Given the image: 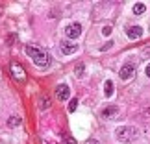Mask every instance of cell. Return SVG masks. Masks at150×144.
I'll list each match as a JSON object with an SVG mask.
<instances>
[{"label":"cell","instance_id":"21","mask_svg":"<svg viewBox=\"0 0 150 144\" xmlns=\"http://www.w3.org/2000/svg\"><path fill=\"white\" fill-rule=\"evenodd\" d=\"M145 117H146V118H150V109H145Z\"/></svg>","mask_w":150,"mask_h":144},{"label":"cell","instance_id":"2","mask_svg":"<svg viewBox=\"0 0 150 144\" xmlns=\"http://www.w3.org/2000/svg\"><path fill=\"white\" fill-rule=\"evenodd\" d=\"M115 137H117L122 144H130V142H134L137 137H139V129H137V128H132V126H122V128L117 129Z\"/></svg>","mask_w":150,"mask_h":144},{"label":"cell","instance_id":"9","mask_svg":"<svg viewBox=\"0 0 150 144\" xmlns=\"http://www.w3.org/2000/svg\"><path fill=\"white\" fill-rule=\"evenodd\" d=\"M11 74H13L19 81H24V72H22V68L19 65H11Z\"/></svg>","mask_w":150,"mask_h":144},{"label":"cell","instance_id":"8","mask_svg":"<svg viewBox=\"0 0 150 144\" xmlns=\"http://www.w3.org/2000/svg\"><path fill=\"white\" fill-rule=\"evenodd\" d=\"M119 113L117 105H109V107H104L102 109V118H115Z\"/></svg>","mask_w":150,"mask_h":144},{"label":"cell","instance_id":"17","mask_svg":"<svg viewBox=\"0 0 150 144\" xmlns=\"http://www.w3.org/2000/svg\"><path fill=\"white\" fill-rule=\"evenodd\" d=\"M111 44H113V43H106V44H104V46H100V50L104 52V50H108V48H111Z\"/></svg>","mask_w":150,"mask_h":144},{"label":"cell","instance_id":"15","mask_svg":"<svg viewBox=\"0 0 150 144\" xmlns=\"http://www.w3.org/2000/svg\"><path fill=\"white\" fill-rule=\"evenodd\" d=\"M41 100H43V102H41V107H43V109H45V107H50V102H48V98H41Z\"/></svg>","mask_w":150,"mask_h":144},{"label":"cell","instance_id":"5","mask_svg":"<svg viewBox=\"0 0 150 144\" xmlns=\"http://www.w3.org/2000/svg\"><path fill=\"white\" fill-rule=\"evenodd\" d=\"M59 48H61V54L63 55H71V54H74V52L78 50V44L72 43V41H61Z\"/></svg>","mask_w":150,"mask_h":144},{"label":"cell","instance_id":"3","mask_svg":"<svg viewBox=\"0 0 150 144\" xmlns=\"http://www.w3.org/2000/svg\"><path fill=\"white\" fill-rule=\"evenodd\" d=\"M65 33L69 39H78L82 35V24H78V22H71L67 28H65Z\"/></svg>","mask_w":150,"mask_h":144},{"label":"cell","instance_id":"12","mask_svg":"<svg viewBox=\"0 0 150 144\" xmlns=\"http://www.w3.org/2000/svg\"><path fill=\"white\" fill-rule=\"evenodd\" d=\"M74 74H76V76H83V63H78V65L74 67Z\"/></svg>","mask_w":150,"mask_h":144},{"label":"cell","instance_id":"13","mask_svg":"<svg viewBox=\"0 0 150 144\" xmlns=\"http://www.w3.org/2000/svg\"><path fill=\"white\" fill-rule=\"evenodd\" d=\"M8 124H9V126H19V124H21V118H19V117H11V118L8 120Z\"/></svg>","mask_w":150,"mask_h":144},{"label":"cell","instance_id":"11","mask_svg":"<svg viewBox=\"0 0 150 144\" xmlns=\"http://www.w3.org/2000/svg\"><path fill=\"white\" fill-rule=\"evenodd\" d=\"M132 11H134L135 15H143L146 11V6L143 4V2H137V4H134V8H132Z\"/></svg>","mask_w":150,"mask_h":144},{"label":"cell","instance_id":"19","mask_svg":"<svg viewBox=\"0 0 150 144\" xmlns=\"http://www.w3.org/2000/svg\"><path fill=\"white\" fill-rule=\"evenodd\" d=\"M67 144H76V140H74L72 137H69V139H67Z\"/></svg>","mask_w":150,"mask_h":144},{"label":"cell","instance_id":"16","mask_svg":"<svg viewBox=\"0 0 150 144\" xmlns=\"http://www.w3.org/2000/svg\"><path fill=\"white\" fill-rule=\"evenodd\" d=\"M102 33H104V35H109V33H111V26H104L102 28Z\"/></svg>","mask_w":150,"mask_h":144},{"label":"cell","instance_id":"14","mask_svg":"<svg viewBox=\"0 0 150 144\" xmlns=\"http://www.w3.org/2000/svg\"><path fill=\"white\" fill-rule=\"evenodd\" d=\"M76 107H78V100H71V103H69V111H76Z\"/></svg>","mask_w":150,"mask_h":144},{"label":"cell","instance_id":"18","mask_svg":"<svg viewBox=\"0 0 150 144\" xmlns=\"http://www.w3.org/2000/svg\"><path fill=\"white\" fill-rule=\"evenodd\" d=\"M85 144H100V142L96 140V139H91V140H87V142H85Z\"/></svg>","mask_w":150,"mask_h":144},{"label":"cell","instance_id":"4","mask_svg":"<svg viewBox=\"0 0 150 144\" xmlns=\"http://www.w3.org/2000/svg\"><path fill=\"white\" fill-rule=\"evenodd\" d=\"M134 74H135V65L134 63H126V65H122V68L119 70L120 79H130Z\"/></svg>","mask_w":150,"mask_h":144},{"label":"cell","instance_id":"7","mask_svg":"<svg viewBox=\"0 0 150 144\" xmlns=\"http://www.w3.org/2000/svg\"><path fill=\"white\" fill-rule=\"evenodd\" d=\"M126 35H128L130 39H139V37H143V28L141 26H128L126 28Z\"/></svg>","mask_w":150,"mask_h":144},{"label":"cell","instance_id":"10","mask_svg":"<svg viewBox=\"0 0 150 144\" xmlns=\"http://www.w3.org/2000/svg\"><path fill=\"white\" fill-rule=\"evenodd\" d=\"M104 94H106V98L113 96V81H111V79H108V81L104 83Z\"/></svg>","mask_w":150,"mask_h":144},{"label":"cell","instance_id":"6","mask_svg":"<svg viewBox=\"0 0 150 144\" xmlns=\"http://www.w3.org/2000/svg\"><path fill=\"white\" fill-rule=\"evenodd\" d=\"M69 96H71V89H69V85L65 83H61V85H57L56 87V98L57 100H69Z\"/></svg>","mask_w":150,"mask_h":144},{"label":"cell","instance_id":"1","mask_svg":"<svg viewBox=\"0 0 150 144\" xmlns=\"http://www.w3.org/2000/svg\"><path fill=\"white\" fill-rule=\"evenodd\" d=\"M26 55L30 57L37 67H48L50 65V55L47 54V52H43L41 48H37V46L28 44V46H26Z\"/></svg>","mask_w":150,"mask_h":144},{"label":"cell","instance_id":"20","mask_svg":"<svg viewBox=\"0 0 150 144\" xmlns=\"http://www.w3.org/2000/svg\"><path fill=\"white\" fill-rule=\"evenodd\" d=\"M145 74H146V76L150 78V65H146V68H145Z\"/></svg>","mask_w":150,"mask_h":144}]
</instances>
